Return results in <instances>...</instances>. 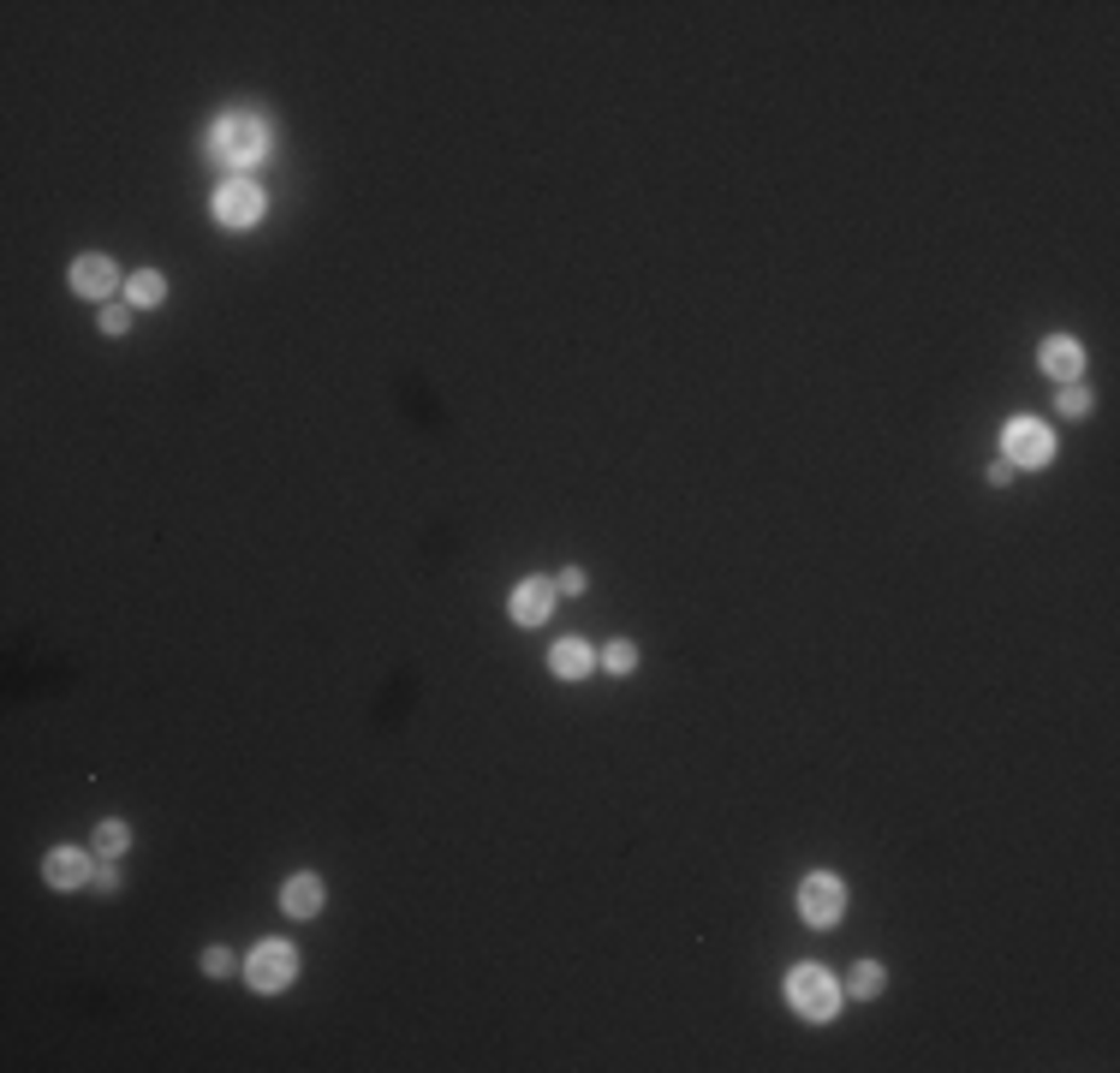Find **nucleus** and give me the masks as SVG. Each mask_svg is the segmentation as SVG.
<instances>
[{
	"instance_id": "obj_1",
	"label": "nucleus",
	"mask_w": 1120,
	"mask_h": 1073,
	"mask_svg": "<svg viewBox=\"0 0 1120 1073\" xmlns=\"http://www.w3.org/2000/svg\"><path fill=\"white\" fill-rule=\"evenodd\" d=\"M269 150H274V125L262 114H251V107H233V114H221L209 125V155L221 167H233V180H244V167H257Z\"/></svg>"
},
{
	"instance_id": "obj_2",
	"label": "nucleus",
	"mask_w": 1120,
	"mask_h": 1073,
	"mask_svg": "<svg viewBox=\"0 0 1120 1073\" xmlns=\"http://www.w3.org/2000/svg\"><path fill=\"white\" fill-rule=\"evenodd\" d=\"M787 1002H793L799 1020L822 1026V1020H834V1008H841V984H834L822 967H793L787 972Z\"/></svg>"
},
{
	"instance_id": "obj_3",
	"label": "nucleus",
	"mask_w": 1120,
	"mask_h": 1073,
	"mask_svg": "<svg viewBox=\"0 0 1120 1073\" xmlns=\"http://www.w3.org/2000/svg\"><path fill=\"white\" fill-rule=\"evenodd\" d=\"M292 972H299V954H292V942H257V954H251L244 978H251V990L274 996V990H287V984H292Z\"/></svg>"
},
{
	"instance_id": "obj_4",
	"label": "nucleus",
	"mask_w": 1120,
	"mask_h": 1073,
	"mask_svg": "<svg viewBox=\"0 0 1120 1073\" xmlns=\"http://www.w3.org/2000/svg\"><path fill=\"white\" fill-rule=\"evenodd\" d=\"M841 912H847V889H841L834 877H804V883H799V919H804V924L829 931Z\"/></svg>"
},
{
	"instance_id": "obj_5",
	"label": "nucleus",
	"mask_w": 1120,
	"mask_h": 1073,
	"mask_svg": "<svg viewBox=\"0 0 1120 1073\" xmlns=\"http://www.w3.org/2000/svg\"><path fill=\"white\" fill-rule=\"evenodd\" d=\"M1001 441H1007V466H1049V454H1055V436L1037 418H1014Z\"/></svg>"
},
{
	"instance_id": "obj_6",
	"label": "nucleus",
	"mask_w": 1120,
	"mask_h": 1073,
	"mask_svg": "<svg viewBox=\"0 0 1120 1073\" xmlns=\"http://www.w3.org/2000/svg\"><path fill=\"white\" fill-rule=\"evenodd\" d=\"M257 215H262V191L251 180H227L215 191V221H221V228H251Z\"/></svg>"
},
{
	"instance_id": "obj_7",
	"label": "nucleus",
	"mask_w": 1120,
	"mask_h": 1073,
	"mask_svg": "<svg viewBox=\"0 0 1120 1073\" xmlns=\"http://www.w3.org/2000/svg\"><path fill=\"white\" fill-rule=\"evenodd\" d=\"M114 287H120V274H114V263L107 257H78L72 263V292L78 299H114Z\"/></svg>"
},
{
	"instance_id": "obj_8",
	"label": "nucleus",
	"mask_w": 1120,
	"mask_h": 1073,
	"mask_svg": "<svg viewBox=\"0 0 1120 1073\" xmlns=\"http://www.w3.org/2000/svg\"><path fill=\"white\" fill-rule=\"evenodd\" d=\"M548 608H555V579H525V585H513V620L519 626L548 620Z\"/></svg>"
},
{
	"instance_id": "obj_9",
	"label": "nucleus",
	"mask_w": 1120,
	"mask_h": 1073,
	"mask_svg": "<svg viewBox=\"0 0 1120 1073\" xmlns=\"http://www.w3.org/2000/svg\"><path fill=\"white\" fill-rule=\"evenodd\" d=\"M1043 370L1055 382H1079V370H1085V347H1079L1073 334H1049L1043 340Z\"/></svg>"
},
{
	"instance_id": "obj_10",
	"label": "nucleus",
	"mask_w": 1120,
	"mask_h": 1073,
	"mask_svg": "<svg viewBox=\"0 0 1120 1073\" xmlns=\"http://www.w3.org/2000/svg\"><path fill=\"white\" fill-rule=\"evenodd\" d=\"M84 877H90V865H84L78 846H54V853H48V883H54V889H78Z\"/></svg>"
},
{
	"instance_id": "obj_11",
	"label": "nucleus",
	"mask_w": 1120,
	"mask_h": 1073,
	"mask_svg": "<svg viewBox=\"0 0 1120 1073\" xmlns=\"http://www.w3.org/2000/svg\"><path fill=\"white\" fill-rule=\"evenodd\" d=\"M281 907H287L292 919H317L322 912V883L317 877H292L287 889H281Z\"/></svg>"
},
{
	"instance_id": "obj_12",
	"label": "nucleus",
	"mask_w": 1120,
	"mask_h": 1073,
	"mask_svg": "<svg viewBox=\"0 0 1120 1073\" xmlns=\"http://www.w3.org/2000/svg\"><path fill=\"white\" fill-rule=\"evenodd\" d=\"M548 668H555L560 681H584V674H591V651H584L578 638H566V644L548 651Z\"/></svg>"
},
{
	"instance_id": "obj_13",
	"label": "nucleus",
	"mask_w": 1120,
	"mask_h": 1073,
	"mask_svg": "<svg viewBox=\"0 0 1120 1073\" xmlns=\"http://www.w3.org/2000/svg\"><path fill=\"white\" fill-rule=\"evenodd\" d=\"M162 292H167V281L155 269H137L132 274V304H162Z\"/></svg>"
},
{
	"instance_id": "obj_14",
	"label": "nucleus",
	"mask_w": 1120,
	"mask_h": 1073,
	"mask_svg": "<svg viewBox=\"0 0 1120 1073\" xmlns=\"http://www.w3.org/2000/svg\"><path fill=\"white\" fill-rule=\"evenodd\" d=\"M125 841H132V829H125V823H102V829H96V853H102V859H120Z\"/></svg>"
},
{
	"instance_id": "obj_15",
	"label": "nucleus",
	"mask_w": 1120,
	"mask_h": 1073,
	"mask_svg": "<svg viewBox=\"0 0 1120 1073\" xmlns=\"http://www.w3.org/2000/svg\"><path fill=\"white\" fill-rule=\"evenodd\" d=\"M632 663H638V651H632V644H626V638H614V644H608V651H603V668H608V674H626V668H632Z\"/></svg>"
},
{
	"instance_id": "obj_16",
	"label": "nucleus",
	"mask_w": 1120,
	"mask_h": 1073,
	"mask_svg": "<svg viewBox=\"0 0 1120 1073\" xmlns=\"http://www.w3.org/2000/svg\"><path fill=\"white\" fill-rule=\"evenodd\" d=\"M852 990H859V996H877V990H882V967H877V960H859V972H852Z\"/></svg>"
},
{
	"instance_id": "obj_17",
	"label": "nucleus",
	"mask_w": 1120,
	"mask_h": 1073,
	"mask_svg": "<svg viewBox=\"0 0 1120 1073\" xmlns=\"http://www.w3.org/2000/svg\"><path fill=\"white\" fill-rule=\"evenodd\" d=\"M1060 412H1067V418H1085V412H1090V393L1079 388V382H1067V393H1060Z\"/></svg>"
},
{
	"instance_id": "obj_18",
	"label": "nucleus",
	"mask_w": 1120,
	"mask_h": 1073,
	"mask_svg": "<svg viewBox=\"0 0 1120 1073\" xmlns=\"http://www.w3.org/2000/svg\"><path fill=\"white\" fill-rule=\"evenodd\" d=\"M233 967H239V960H233L227 949H209V954H203V972H209V978H227Z\"/></svg>"
},
{
	"instance_id": "obj_19",
	"label": "nucleus",
	"mask_w": 1120,
	"mask_h": 1073,
	"mask_svg": "<svg viewBox=\"0 0 1120 1073\" xmlns=\"http://www.w3.org/2000/svg\"><path fill=\"white\" fill-rule=\"evenodd\" d=\"M102 329H107V334H125V329H132V317H125V304H107V311H102Z\"/></svg>"
},
{
	"instance_id": "obj_20",
	"label": "nucleus",
	"mask_w": 1120,
	"mask_h": 1073,
	"mask_svg": "<svg viewBox=\"0 0 1120 1073\" xmlns=\"http://www.w3.org/2000/svg\"><path fill=\"white\" fill-rule=\"evenodd\" d=\"M555 590H566V597H578V590H584V573H578V567H566V573H560V585Z\"/></svg>"
},
{
	"instance_id": "obj_21",
	"label": "nucleus",
	"mask_w": 1120,
	"mask_h": 1073,
	"mask_svg": "<svg viewBox=\"0 0 1120 1073\" xmlns=\"http://www.w3.org/2000/svg\"><path fill=\"white\" fill-rule=\"evenodd\" d=\"M90 883H96V889H102V894H114V889H120V877H114L107 865H102V871H90Z\"/></svg>"
}]
</instances>
